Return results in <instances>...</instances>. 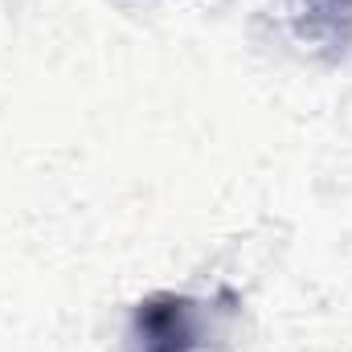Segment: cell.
<instances>
[{"mask_svg":"<svg viewBox=\"0 0 352 352\" xmlns=\"http://www.w3.org/2000/svg\"><path fill=\"white\" fill-rule=\"evenodd\" d=\"M291 21L299 41L324 58H340L352 45V0H291Z\"/></svg>","mask_w":352,"mask_h":352,"instance_id":"obj_2","label":"cell"},{"mask_svg":"<svg viewBox=\"0 0 352 352\" xmlns=\"http://www.w3.org/2000/svg\"><path fill=\"white\" fill-rule=\"evenodd\" d=\"M131 352H230L226 316L205 299L156 291L131 311Z\"/></svg>","mask_w":352,"mask_h":352,"instance_id":"obj_1","label":"cell"}]
</instances>
